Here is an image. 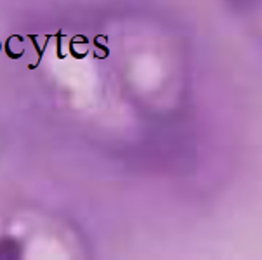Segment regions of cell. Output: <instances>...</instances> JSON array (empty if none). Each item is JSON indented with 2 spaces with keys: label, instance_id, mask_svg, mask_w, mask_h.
I'll return each mask as SVG.
<instances>
[{
  "label": "cell",
  "instance_id": "cell-3",
  "mask_svg": "<svg viewBox=\"0 0 262 260\" xmlns=\"http://www.w3.org/2000/svg\"><path fill=\"white\" fill-rule=\"evenodd\" d=\"M101 38L103 37H96L94 40V47H96V59H104V57L110 56V49L104 45V43H101Z\"/></svg>",
  "mask_w": 262,
  "mask_h": 260
},
{
  "label": "cell",
  "instance_id": "cell-4",
  "mask_svg": "<svg viewBox=\"0 0 262 260\" xmlns=\"http://www.w3.org/2000/svg\"><path fill=\"white\" fill-rule=\"evenodd\" d=\"M54 37L57 38V57H59V59H64L66 54L63 52V45H61V40H63V38H66V33L59 30V32L54 33Z\"/></svg>",
  "mask_w": 262,
  "mask_h": 260
},
{
  "label": "cell",
  "instance_id": "cell-2",
  "mask_svg": "<svg viewBox=\"0 0 262 260\" xmlns=\"http://www.w3.org/2000/svg\"><path fill=\"white\" fill-rule=\"evenodd\" d=\"M26 37L32 40L33 43V47L37 49V63H33V64H28V69H37L40 63H42V59H43V54H46V51H47V42H49V38H52V35H47V40L43 45H40L38 43V35H32V33H28Z\"/></svg>",
  "mask_w": 262,
  "mask_h": 260
},
{
  "label": "cell",
  "instance_id": "cell-1",
  "mask_svg": "<svg viewBox=\"0 0 262 260\" xmlns=\"http://www.w3.org/2000/svg\"><path fill=\"white\" fill-rule=\"evenodd\" d=\"M89 45H91V40L85 35H75L70 38V54L75 59H83L89 54Z\"/></svg>",
  "mask_w": 262,
  "mask_h": 260
},
{
  "label": "cell",
  "instance_id": "cell-5",
  "mask_svg": "<svg viewBox=\"0 0 262 260\" xmlns=\"http://www.w3.org/2000/svg\"><path fill=\"white\" fill-rule=\"evenodd\" d=\"M0 52H2V42H0Z\"/></svg>",
  "mask_w": 262,
  "mask_h": 260
}]
</instances>
